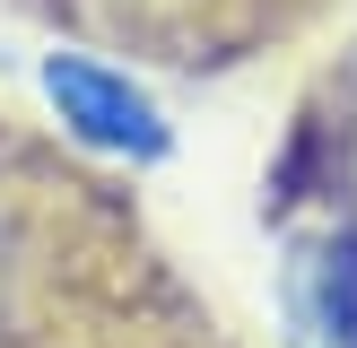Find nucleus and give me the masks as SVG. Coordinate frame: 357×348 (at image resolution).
Instances as JSON below:
<instances>
[{"mask_svg":"<svg viewBox=\"0 0 357 348\" xmlns=\"http://www.w3.org/2000/svg\"><path fill=\"white\" fill-rule=\"evenodd\" d=\"M314 331L323 348H357V235H331L314 253Z\"/></svg>","mask_w":357,"mask_h":348,"instance_id":"2","label":"nucleus"},{"mask_svg":"<svg viewBox=\"0 0 357 348\" xmlns=\"http://www.w3.org/2000/svg\"><path fill=\"white\" fill-rule=\"evenodd\" d=\"M44 96L61 104V122L87 139V148L166 157V113H157V96H149V87H131L122 70L79 61V52H52V61H44Z\"/></svg>","mask_w":357,"mask_h":348,"instance_id":"1","label":"nucleus"}]
</instances>
